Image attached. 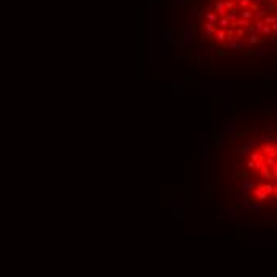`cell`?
<instances>
[{"label": "cell", "instance_id": "cell-1", "mask_svg": "<svg viewBox=\"0 0 277 277\" xmlns=\"http://www.w3.org/2000/svg\"><path fill=\"white\" fill-rule=\"evenodd\" d=\"M215 164L236 186L244 209L277 207V110L237 116L217 150Z\"/></svg>", "mask_w": 277, "mask_h": 277}]
</instances>
